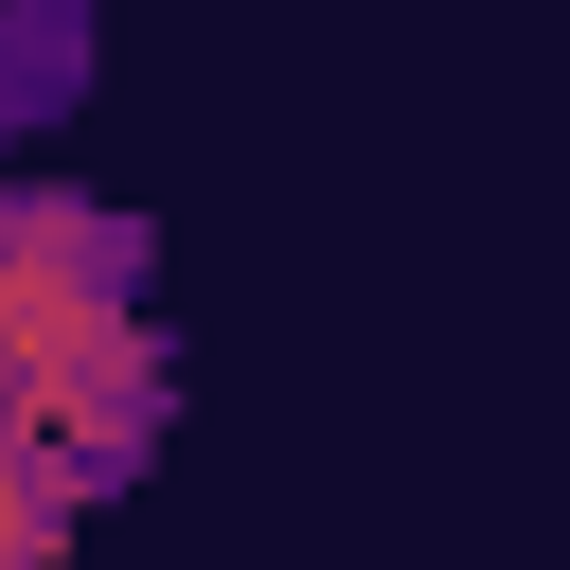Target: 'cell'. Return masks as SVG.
Here are the masks:
<instances>
[{
    "instance_id": "3",
    "label": "cell",
    "mask_w": 570,
    "mask_h": 570,
    "mask_svg": "<svg viewBox=\"0 0 570 570\" xmlns=\"http://www.w3.org/2000/svg\"><path fill=\"white\" fill-rule=\"evenodd\" d=\"M53 552H71V499H53V481L0 445V570H53Z\"/></svg>"
},
{
    "instance_id": "2",
    "label": "cell",
    "mask_w": 570,
    "mask_h": 570,
    "mask_svg": "<svg viewBox=\"0 0 570 570\" xmlns=\"http://www.w3.org/2000/svg\"><path fill=\"white\" fill-rule=\"evenodd\" d=\"M89 89V0H0V142H36Z\"/></svg>"
},
{
    "instance_id": "1",
    "label": "cell",
    "mask_w": 570,
    "mask_h": 570,
    "mask_svg": "<svg viewBox=\"0 0 570 570\" xmlns=\"http://www.w3.org/2000/svg\"><path fill=\"white\" fill-rule=\"evenodd\" d=\"M160 285V232L125 196H71V178H0V445L89 517L160 463V410H178V356L142 321Z\"/></svg>"
}]
</instances>
